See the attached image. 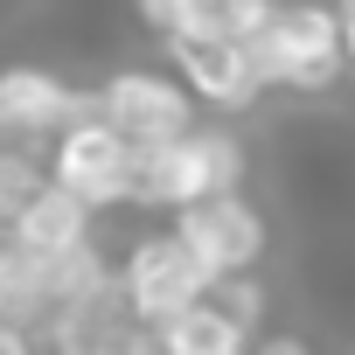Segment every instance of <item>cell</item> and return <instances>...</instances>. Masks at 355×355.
Listing matches in <instances>:
<instances>
[{
  "label": "cell",
  "instance_id": "9c48e42d",
  "mask_svg": "<svg viewBox=\"0 0 355 355\" xmlns=\"http://www.w3.org/2000/svg\"><path fill=\"white\" fill-rule=\"evenodd\" d=\"M8 237L28 244V251H49V258H84V251H105V244H98V237H105V209L84 202L77 189H63L56 174H49V182L15 209Z\"/></svg>",
  "mask_w": 355,
  "mask_h": 355
},
{
  "label": "cell",
  "instance_id": "ba28073f",
  "mask_svg": "<svg viewBox=\"0 0 355 355\" xmlns=\"http://www.w3.org/2000/svg\"><path fill=\"white\" fill-rule=\"evenodd\" d=\"M84 112H91V84H77L70 70L35 63V56L0 63V132H21V139H42L49 146Z\"/></svg>",
  "mask_w": 355,
  "mask_h": 355
},
{
  "label": "cell",
  "instance_id": "8fae6325",
  "mask_svg": "<svg viewBox=\"0 0 355 355\" xmlns=\"http://www.w3.org/2000/svg\"><path fill=\"white\" fill-rule=\"evenodd\" d=\"M49 182V146L21 139V132H0V223H15V209Z\"/></svg>",
  "mask_w": 355,
  "mask_h": 355
},
{
  "label": "cell",
  "instance_id": "30bf717a",
  "mask_svg": "<svg viewBox=\"0 0 355 355\" xmlns=\"http://www.w3.org/2000/svg\"><path fill=\"white\" fill-rule=\"evenodd\" d=\"M153 348H167V355H244V348H258V327L216 293V279H209V293L202 300H189L182 313H167L160 327H153Z\"/></svg>",
  "mask_w": 355,
  "mask_h": 355
},
{
  "label": "cell",
  "instance_id": "3957f363",
  "mask_svg": "<svg viewBox=\"0 0 355 355\" xmlns=\"http://www.w3.org/2000/svg\"><path fill=\"white\" fill-rule=\"evenodd\" d=\"M160 63L189 84L196 105L223 112V119H251L272 105L265 70L251 56V35H209V28H182V35H160Z\"/></svg>",
  "mask_w": 355,
  "mask_h": 355
},
{
  "label": "cell",
  "instance_id": "7a4b0ae2",
  "mask_svg": "<svg viewBox=\"0 0 355 355\" xmlns=\"http://www.w3.org/2000/svg\"><path fill=\"white\" fill-rule=\"evenodd\" d=\"M251 139L237 132V119H189L182 132H167L160 146L139 153V216H174L216 189L251 182Z\"/></svg>",
  "mask_w": 355,
  "mask_h": 355
},
{
  "label": "cell",
  "instance_id": "6da1fadb",
  "mask_svg": "<svg viewBox=\"0 0 355 355\" xmlns=\"http://www.w3.org/2000/svg\"><path fill=\"white\" fill-rule=\"evenodd\" d=\"M251 56L265 70V91L279 105H313L334 98L348 77L341 49V8L334 0H265V15L251 28Z\"/></svg>",
  "mask_w": 355,
  "mask_h": 355
},
{
  "label": "cell",
  "instance_id": "277c9868",
  "mask_svg": "<svg viewBox=\"0 0 355 355\" xmlns=\"http://www.w3.org/2000/svg\"><path fill=\"white\" fill-rule=\"evenodd\" d=\"M119 272V286H125V300H132V313L146 320V327H160L167 313H182L189 300H202L209 293V265H202V251L174 230V216H153L132 244H125V258L112 265Z\"/></svg>",
  "mask_w": 355,
  "mask_h": 355
},
{
  "label": "cell",
  "instance_id": "52a82bcc",
  "mask_svg": "<svg viewBox=\"0 0 355 355\" xmlns=\"http://www.w3.org/2000/svg\"><path fill=\"white\" fill-rule=\"evenodd\" d=\"M91 112H98L119 139H132V146L146 153V146H160L167 132H182L202 105L189 98V84L174 77V70H153V63H119V70L91 77Z\"/></svg>",
  "mask_w": 355,
  "mask_h": 355
},
{
  "label": "cell",
  "instance_id": "5b68a950",
  "mask_svg": "<svg viewBox=\"0 0 355 355\" xmlns=\"http://www.w3.org/2000/svg\"><path fill=\"white\" fill-rule=\"evenodd\" d=\"M174 230L202 251V265H209L216 279H230V272H265L272 251H279L272 202H258L251 182L216 189V196H202V202H189V209H174Z\"/></svg>",
  "mask_w": 355,
  "mask_h": 355
},
{
  "label": "cell",
  "instance_id": "8992f818",
  "mask_svg": "<svg viewBox=\"0 0 355 355\" xmlns=\"http://www.w3.org/2000/svg\"><path fill=\"white\" fill-rule=\"evenodd\" d=\"M49 174H56L63 189H77L84 202H98L105 216L139 209V146L119 139L98 112L70 119V125L49 139Z\"/></svg>",
  "mask_w": 355,
  "mask_h": 355
}]
</instances>
